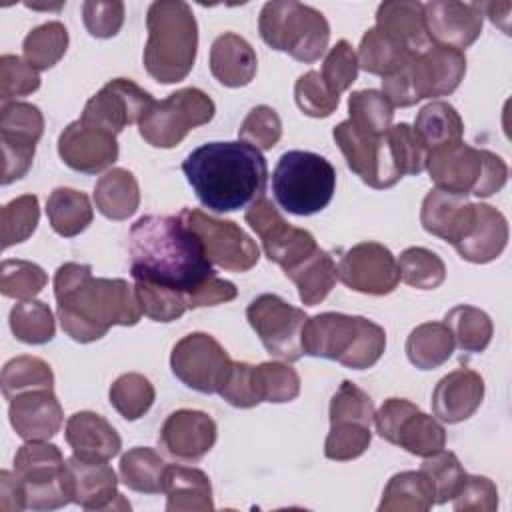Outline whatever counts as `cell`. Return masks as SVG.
<instances>
[{
    "instance_id": "6da1fadb",
    "label": "cell",
    "mask_w": 512,
    "mask_h": 512,
    "mask_svg": "<svg viewBox=\"0 0 512 512\" xmlns=\"http://www.w3.org/2000/svg\"><path fill=\"white\" fill-rule=\"evenodd\" d=\"M130 274L184 294L188 310L216 306L238 296L234 282L216 276L198 236L180 216L146 214L128 234Z\"/></svg>"
},
{
    "instance_id": "7a4b0ae2",
    "label": "cell",
    "mask_w": 512,
    "mask_h": 512,
    "mask_svg": "<svg viewBox=\"0 0 512 512\" xmlns=\"http://www.w3.org/2000/svg\"><path fill=\"white\" fill-rule=\"evenodd\" d=\"M54 296L64 334L80 344L104 338L112 326H134L142 316L134 286L122 278H94L88 264L58 266Z\"/></svg>"
},
{
    "instance_id": "3957f363",
    "label": "cell",
    "mask_w": 512,
    "mask_h": 512,
    "mask_svg": "<svg viewBox=\"0 0 512 512\" xmlns=\"http://www.w3.org/2000/svg\"><path fill=\"white\" fill-rule=\"evenodd\" d=\"M182 170L202 206L214 212L252 204L264 196L268 180L266 158L242 140L202 144L186 156Z\"/></svg>"
},
{
    "instance_id": "277c9868",
    "label": "cell",
    "mask_w": 512,
    "mask_h": 512,
    "mask_svg": "<svg viewBox=\"0 0 512 512\" xmlns=\"http://www.w3.org/2000/svg\"><path fill=\"white\" fill-rule=\"evenodd\" d=\"M144 68L162 84L182 82L196 62L198 24L184 0H158L146 14Z\"/></svg>"
},
{
    "instance_id": "5b68a950",
    "label": "cell",
    "mask_w": 512,
    "mask_h": 512,
    "mask_svg": "<svg viewBox=\"0 0 512 512\" xmlns=\"http://www.w3.org/2000/svg\"><path fill=\"white\" fill-rule=\"evenodd\" d=\"M384 350V328L364 316L322 312L308 318L302 328L304 354L336 360L352 370L372 368Z\"/></svg>"
},
{
    "instance_id": "8992f818",
    "label": "cell",
    "mask_w": 512,
    "mask_h": 512,
    "mask_svg": "<svg viewBox=\"0 0 512 512\" xmlns=\"http://www.w3.org/2000/svg\"><path fill=\"white\" fill-rule=\"evenodd\" d=\"M258 32L272 50L286 52L304 64L320 60L330 40L326 16L314 6L296 0L266 2L260 10Z\"/></svg>"
},
{
    "instance_id": "52a82bcc",
    "label": "cell",
    "mask_w": 512,
    "mask_h": 512,
    "mask_svg": "<svg viewBox=\"0 0 512 512\" xmlns=\"http://www.w3.org/2000/svg\"><path fill=\"white\" fill-rule=\"evenodd\" d=\"M426 170L436 188L460 196L490 198L508 180V166L498 154L468 146L462 140L430 150Z\"/></svg>"
},
{
    "instance_id": "ba28073f",
    "label": "cell",
    "mask_w": 512,
    "mask_h": 512,
    "mask_svg": "<svg viewBox=\"0 0 512 512\" xmlns=\"http://www.w3.org/2000/svg\"><path fill=\"white\" fill-rule=\"evenodd\" d=\"M464 74V52L432 44L396 74L382 78V94L394 108H408L424 98L452 94L464 80Z\"/></svg>"
},
{
    "instance_id": "9c48e42d",
    "label": "cell",
    "mask_w": 512,
    "mask_h": 512,
    "mask_svg": "<svg viewBox=\"0 0 512 512\" xmlns=\"http://www.w3.org/2000/svg\"><path fill=\"white\" fill-rule=\"evenodd\" d=\"M336 190V170L320 154L308 150L284 152L272 172V192L278 206L296 216L322 212Z\"/></svg>"
},
{
    "instance_id": "30bf717a",
    "label": "cell",
    "mask_w": 512,
    "mask_h": 512,
    "mask_svg": "<svg viewBox=\"0 0 512 512\" xmlns=\"http://www.w3.org/2000/svg\"><path fill=\"white\" fill-rule=\"evenodd\" d=\"M14 472L22 482L26 508L58 510L72 502L66 460L48 440H26L14 456Z\"/></svg>"
},
{
    "instance_id": "8fae6325",
    "label": "cell",
    "mask_w": 512,
    "mask_h": 512,
    "mask_svg": "<svg viewBox=\"0 0 512 512\" xmlns=\"http://www.w3.org/2000/svg\"><path fill=\"white\" fill-rule=\"evenodd\" d=\"M214 112L216 106L206 92L194 86L180 88L160 102L154 100L140 118L138 132L154 148H174L190 130L208 124Z\"/></svg>"
},
{
    "instance_id": "7c38bea8",
    "label": "cell",
    "mask_w": 512,
    "mask_h": 512,
    "mask_svg": "<svg viewBox=\"0 0 512 512\" xmlns=\"http://www.w3.org/2000/svg\"><path fill=\"white\" fill-rule=\"evenodd\" d=\"M246 320L268 354L286 362L302 358V328L308 320L302 308L276 294H260L248 304Z\"/></svg>"
},
{
    "instance_id": "4fadbf2b",
    "label": "cell",
    "mask_w": 512,
    "mask_h": 512,
    "mask_svg": "<svg viewBox=\"0 0 512 512\" xmlns=\"http://www.w3.org/2000/svg\"><path fill=\"white\" fill-rule=\"evenodd\" d=\"M244 220L258 234L266 258L276 262L284 274L318 250L314 236L304 228L292 226L266 196L246 208Z\"/></svg>"
},
{
    "instance_id": "5bb4252c",
    "label": "cell",
    "mask_w": 512,
    "mask_h": 512,
    "mask_svg": "<svg viewBox=\"0 0 512 512\" xmlns=\"http://www.w3.org/2000/svg\"><path fill=\"white\" fill-rule=\"evenodd\" d=\"M178 216L198 236L210 264L238 274L258 264L260 250L256 242L236 222L214 218L196 208H184Z\"/></svg>"
},
{
    "instance_id": "9a60e30c",
    "label": "cell",
    "mask_w": 512,
    "mask_h": 512,
    "mask_svg": "<svg viewBox=\"0 0 512 512\" xmlns=\"http://www.w3.org/2000/svg\"><path fill=\"white\" fill-rule=\"evenodd\" d=\"M234 360L222 344L206 332H190L180 338L170 354L174 376L188 388L202 394H218Z\"/></svg>"
},
{
    "instance_id": "2e32d148",
    "label": "cell",
    "mask_w": 512,
    "mask_h": 512,
    "mask_svg": "<svg viewBox=\"0 0 512 512\" xmlns=\"http://www.w3.org/2000/svg\"><path fill=\"white\" fill-rule=\"evenodd\" d=\"M44 132V116L30 102H8L0 110L2 144V184L8 186L28 174L36 144Z\"/></svg>"
},
{
    "instance_id": "e0dca14e",
    "label": "cell",
    "mask_w": 512,
    "mask_h": 512,
    "mask_svg": "<svg viewBox=\"0 0 512 512\" xmlns=\"http://www.w3.org/2000/svg\"><path fill=\"white\" fill-rule=\"evenodd\" d=\"M332 138L344 154L348 168L370 188H392L402 178L394 166L386 134H362L350 124V120H344L334 126Z\"/></svg>"
},
{
    "instance_id": "ac0fdd59",
    "label": "cell",
    "mask_w": 512,
    "mask_h": 512,
    "mask_svg": "<svg viewBox=\"0 0 512 512\" xmlns=\"http://www.w3.org/2000/svg\"><path fill=\"white\" fill-rule=\"evenodd\" d=\"M338 280L354 292L386 296L400 282L394 254L380 242H360L348 248L338 262Z\"/></svg>"
},
{
    "instance_id": "d6986e66",
    "label": "cell",
    "mask_w": 512,
    "mask_h": 512,
    "mask_svg": "<svg viewBox=\"0 0 512 512\" xmlns=\"http://www.w3.org/2000/svg\"><path fill=\"white\" fill-rule=\"evenodd\" d=\"M152 104V94L136 82L128 78H114L86 102L80 120L118 136L128 124L140 122Z\"/></svg>"
},
{
    "instance_id": "ffe728a7",
    "label": "cell",
    "mask_w": 512,
    "mask_h": 512,
    "mask_svg": "<svg viewBox=\"0 0 512 512\" xmlns=\"http://www.w3.org/2000/svg\"><path fill=\"white\" fill-rule=\"evenodd\" d=\"M424 24L432 44L464 52L482 32V2L432 0L424 4Z\"/></svg>"
},
{
    "instance_id": "44dd1931",
    "label": "cell",
    "mask_w": 512,
    "mask_h": 512,
    "mask_svg": "<svg viewBox=\"0 0 512 512\" xmlns=\"http://www.w3.org/2000/svg\"><path fill=\"white\" fill-rule=\"evenodd\" d=\"M58 154L68 168L98 174L118 160V142L114 134L78 118L60 132Z\"/></svg>"
},
{
    "instance_id": "7402d4cb",
    "label": "cell",
    "mask_w": 512,
    "mask_h": 512,
    "mask_svg": "<svg viewBox=\"0 0 512 512\" xmlns=\"http://www.w3.org/2000/svg\"><path fill=\"white\" fill-rule=\"evenodd\" d=\"M72 502L84 510H130L128 500L118 492V478L108 460H66Z\"/></svg>"
},
{
    "instance_id": "603a6c76",
    "label": "cell",
    "mask_w": 512,
    "mask_h": 512,
    "mask_svg": "<svg viewBox=\"0 0 512 512\" xmlns=\"http://www.w3.org/2000/svg\"><path fill=\"white\" fill-rule=\"evenodd\" d=\"M216 436L218 428L210 414L182 408L164 420L158 442L172 458L196 462L214 448Z\"/></svg>"
},
{
    "instance_id": "cb8c5ba5",
    "label": "cell",
    "mask_w": 512,
    "mask_h": 512,
    "mask_svg": "<svg viewBox=\"0 0 512 512\" xmlns=\"http://www.w3.org/2000/svg\"><path fill=\"white\" fill-rule=\"evenodd\" d=\"M8 418L20 438L50 440L60 432L64 412L54 388H36L10 400Z\"/></svg>"
},
{
    "instance_id": "d4e9b609",
    "label": "cell",
    "mask_w": 512,
    "mask_h": 512,
    "mask_svg": "<svg viewBox=\"0 0 512 512\" xmlns=\"http://www.w3.org/2000/svg\"><path fill=\"white\" fill-rule=\"evenodd\" d=\"M482 400L484 378L470 368H458L438 380L432 392V412L440 422L458 424L474 416Z\"/></svg>"
},
{
    "instance_id": "484cf974",
    "label": "cell",
    "mask_w": 512,
    "mask_h": 512,
    "mask_svg": "<svg viewBox=\"0 0 512 512\" xmlns=\"http://www.w3.org/2000/svg\"><path fill=\"white\" fill-rule=\"evenodd\" d=\"M506 244L508 222L504 214L490 204H474L472 220L454 248L462 260L472 264H488L504 252Z\"/></svg>"
},
{
    "instance_id": "4316f807",
    "label": "cell",
    "mask_w": 512,
    "mask_h": 512,
    "mask_svg": "<svg viewBox=\"0 0 512 512\" xmlns=\"http://www.w3.org/2000/svg\"><path fill=\"white\" fill-rule=\"evenodd\" d=\"M72 454L82 460H110L120 454L122 438L100 414L90 410L74 412L64 430Z\"/></svg>"
},
{
    "instance_id": "83f0119b",
    "label": "cell",
    "mask_w": 512,
    "mask_h": 512,
    "mask_svg": "<svg viewBox=\"0 0 512 512\" xmlns=\"http://www.w3.org/2000/svg\"><path fill=\"white\" fill-rule=\"evenodd\" d=\"M472 212L474 204L466 196L432 188L422 200L420 222L428 234L454 246L464 236L472 220Z\"/></svg>"
},
{
    "instance_id": "f1b7e54d",
    "label": "cell",
    "mask_w": 512,
    "mask_h": 512,
    "mask_svg": "<svg viewBox=\"0 0 512 512\" xmlns=\"http://www.w3.org/2000/svg\"><path fill=\"white\" fill-rule=\"evenodd\" d=\"M376 28L414 56L432 46L424 24V4L418 0L382 2L376 10Z\"/></svg>"
},
{
    "instance_id": "f546056e",
    "label": "cell",
    "mask_w": 512,
    "mask_h": 512,
    "mask_svg": "<svg viewBox=\"0 0 512 512\" xmlns=\"http://www.w3.org/2000/svg\"><path fill=\"white\" fill-rule=\"evenodd\" d=\"M258 70V58L252 44L236 32L220 34L210 46V72L228 88L250 84Z\"/></svg>"
},
{
    "instance_id": "4dcf8cb0",
    "label": "cell",
    "mask_w": 512,
    "mask_h": 512,
    "mask_svg": "<svg viewBox=\"0 0 512 512\" xmlns=\"http://www.w3.org/2000/svg\"><path fill=\"white\" fill-rule=\"evenodd\" d=\"M162 492L168 512H208L214 508L210 478L200 468L168 464Z\"/></svg>"
},
{
    "instance_id": "1f68e13d",
    "label": "cell",
    "mask_w": 512,
    "mask_h": 512,
    "mask_svg": "<svg viewBox=\"0 0 512 512\" xmlns=\"http://www.w3.org/2000/svg\"><path fill=\"white\" fill-rule=\"evenodd\" d=\"M94 204L108 220H128L140 206V186L136 176L126 168L104 172L94 186Z\"/></svg>"
},
{
    "instance_id": "d6a6232c",
    "label": "cell",
    "mask_w": 512,
    "mask_h": 512,
    "mask_svg": "<svg viewBox=\"0 0 512 512\" xmlns=\"http://www.w3.org/2000/svg\"><path fill=\"white\" fill-rule=\"evenodd\" d=\"M46 216L58 236L74 238L92 224L94 208L84 192L60 186L46 200Z\"/></svg>"
},
{
    "instance_id": "836d02e7",
    "label": "cell",
    "mask_w": 512,
    "mask_h": 512,
    "mask_svg": "<svg viewBox=\"0 0 512 512\" xmlns=\"http://www.w3.org/2000/svg\"><path fill=\"white\" fill-rule=\"evenodd\" d=\"M434 506V488L422 470L394 474L378 504L380 512H426Z\"/></svg>"
},
{
    "instance_id": "e575fe53",
    "label": "cell",
    "mask_w": 512,
    "mask_h": 512,
    "mask_svg": "<svg viewBox=\"0 0 512 512\" xmlns=\"http://www.w3.org/2000/svg\"><path fill=\"white\" fill-rule=\"evenodd\" d=\"M286 278H290L296 284L300 302L304 306H316L336 286L338 266L326 250L318 248L312 256H308L296 268L288 270Z\"/></svg>"
},
{
    "instance_id": "d590c367",
    "label": "cell",
    "mask_w": 512,
    "mask_h": 512,
    "mask_svg": "<svg viewBox=\"0 0 512 512\" xmlns=\"http://www.w3.org/2000/svg\"><path fill=\"white\" fill-rule=\"evenodd\" d=\"M452 332L444 322L418 324L406 338V356L420 370H432L448 362L454 352Z\"/></svg>"
},
{
    "instance_id": "8d00e7d4",
    "label": "cell",
    "mask_w": 512,
    "mask_h": 512,
    "mask_svg": "<svg viewBox=\"0 0 512 512\" xmlns=\"http://www.w3.org/2000/svg\"><path fill=\"white\" fill-rule=\"evenodd\" d=\"M356 56H358V66L364 72L376 74L382 78L396 74L414 58V54H410L406 48H402L396 40H392L388 34H384L376 26L364 32Z\"/></svg>"
},
{
    "instance_id": "74e56055",
    "label": "cell",
    "mask_w": 512,
    "mask_h": 512,
    "mask_svg": "<svg viewBox=\"0 0 512 512\" xmlns=\"http://www.w3.org/2000/svg\"><path fill=\"white\" fill-rule=\"evenodd\" d=\"M414 132L420 136L424 146L430 150H436L440 146H448L462 140L464 134V122L456 108L448 102L434 100L426 104L414 122Z\"/></svg>"
},
{
    "instance_id": "f35d334b",
    "label": "cell",
    "mask_w": 512,
    "mask_h": 512,
    "mask_svg": "<svg viewBox=\"0 0 512 512\" xmlns=\"http://www.w3.org/2000/svg\"><path fill=\"white\" fill-rule=\"evenodd\" d=\"M166 466L168 464L156 450L136 446L120 458V480L134 492L160 494Z\"/></svg>"
},
{
    "instance_id": "ab89813d",
    "label": "cell",
    "mask_w": 512,
    "mask_h": 512,
    "mask_svg": "<svg viewBox=\"0 0 512 512\" xmlns=\"http://www.w3.org/2000/svg\"><path fill=\"white\" fill-rule=\"evenodd\" d=\"M444 324L452 332L454 344L462 352H484L494 334V324L490 316L484 310L468 304H458L448 310L444 316Z\"/></svg>"
},
{
    "instance_id": "60d3db41",
    "label": "cell",
    "mask_w": 512,
    "mask_h": 512,
    "mask_svg": "<svg viewBox=\"0 0 512 512\" xmlns=\"http://www.w3.org/2000/svg\"><path fill=\"white\" fill-rule=\"evenodd\" d=\"M66 50H68V30L58 20H50L32 28L22 42L24 60L38 72L56 66L66 54Z\"/></svg>"
},
{
    "instance_id": "b9f144b4",
    "label": "cell",
    "mask_w": 512,
    "mask_h": 512,
    "mask_svg": "<svg viewBox=\"0 0 512 512\" xmlns=\"http://www.w3.org/2000/svg\"><path fill=\"white\" fill-rule=\"evenodd\" d=\"M350 124L368 136H382L392 126L394 106L380 90H356L348 98Z\"/></svg>"
},
{
    "instance_id": "7bdbcfd3",
    "label": "cell",
    "mask_w": 512,
    "mask_h": 512,
    "mask_svg": "<svg viewBox=\"0 0 512 512\" xmlns=\"http://www.w3.org/2000/svg\"><path fill=\"white\" fill-rule=\"evenodd\" d=\"M10 330L24 344H48L56 334V322L50 306L42 300H20L10 310Z\"/></svg>"
},
{
    "instance_id": "ee69618b",
    "label": "cell",
    "mask_w": 512,
    "mask_h": 512,
    "mask_svg": "<svg viewBox=\"0 0 512 512\" xmlns=\"http://www.w3.org/2000/svg\"><path fill=\"white\" fill-rule=\"evenodd\" d=\"M2 394L10 402L14 396L36 390L54 388V372L48 362L38 356H16L2 368Z\"/></svg>"
},
{
    "instance_id": "f6af8a7d",
    "label": "cell",
    "mask_w": 512,
    "mask_h": 512,
    "mask_svg": "<svg viewBox=\"0 0 512 512\" xmlns=\"http://www.w3.org/2000/svg\"><path fill=\"white\" fill-rule=\"evenodd\" d=\"M396 446L404 448L406 452L428 458L446 446V430L444 426L430 414L416 410L410 414L398 430Z\"/></svg>"
},
{
    "instance_id": "bcb514c9",
    "label": "cell",
    "mask_w": 512,
    "mask_h": 512,
    "mask_svg": "<svg viewBox=\"0 0 512 512\" xmlns=\"http://www.w3.org/2000/svg\"><path fill=\"white\" fill-rule=\"evenodd\" d=\"M108 398L122 418L138 420L152 408L156 390L144 374L126 372L112 382Z\"/></svg>"
},
{
    "instance_id": "7dc6e473",
    "label": "cell",
    "mask_w": 512,
    "mask_h": 512,
    "mask_svg": "<svg viewBox=\"0 0 512 512\" xmlns=\"http://www.w3.org/2000/svg\"><path fill=\"white\" fill-rule=\"evenodd\" d=\"M396 262L400 280L416 290H434L446 280L444 260L428 248L410 246L400 254Z\"/></svg>"
},
{
    "instance_id": "c3c4849f",
    "label": "cell",
    "mask_w": 512,
    "mask_h": 512,
    "mask_svg": "<svg viewBox=\"0 0 512 512\" xmlns=\"http://www.w3.org/2000/svg\"><path fill=\"white\" fill-rule=\"evenodd\" d=\"M40 206L34 194H22L2 206L0 212V230H2V248H10L28 240L38 226Z\"/></svg>"
},
{
    "instance_id": "681fc988",
    "label": "cell",
    "mask_w": 512,
    "mask_h": 512,
    "mask_svg": "<svg viewBox=\"0 0 512 512\" xmlns=\"http://www.w3.org/2000/svg\"><path fill=\"white\" fill-rule=\"evenodd\" d=\"M254 376L262 402L284 404L300 396V376L284 362H262L254 366Z\"/></svg>"
},
{
    "instance_id": "f907efd6",
    "label": "cell",
    "mask_w": 512,
    "mask_h": 512,
    "mask_svg": "<svg viewBox=\"0 0 512 512\" xmlns=\"http://www.w3.org/2000/svg\"><path fill=\"white\" fill-rule=\"evenodd\" d=\"M48 284L46 272L30 260L6 258L0 268V292L14 300H32Z\"/></svg>"
},
{
    "instance_id": "816d5d0a",
    "label": "cell",
    "mask_w": 512,
    "mask_h": 512,
    "mask_svg": "<svg viewBox=\"0 0 512 512\" xmlns=\"http://www.w3.org/2000/svg\"><path fill=\"white\" fill-rule=\"evenodd\" d=\"M134 282H136L134 292H136L138 306L142 314L148 316L150 320L172 322V320H178L188 310V302L182 292L160 286V284L144 282V280H134Z\"/></svg>"
},
{
    "instance_id": "f5cc1de1",
    "label": "cell",
    "mask_w": 512,
    "mask_h": 512,
    "mask_svg": "<svg viewBox=\"0 0 512 512\" xmlns=\"http://www.w3.org/2000/svg\"><path fill=\"white\" fill-rule=\"evenodd\" d=\"M386 140L390 146V154L394 160V166L400 176L410 174L418 176L426 168L428 148L420 140V136L414 132V128L406 122L394 124L386 132Z\"/></svg>"
},
{
    "instance_id": "db71d44e",
    "label": "cell",
    "mask_w": 512,
    "mask_h": 512,
    "mask_svg": "<svg viewBox=\"0 0 512 512\" xmlns=\"http://www.w3.org/2000/svg\"><path fill=\"white\" fill-rule=\"evenodd\" d=\"M420 470L426 474L434 488V504H446L452 500L466 478L458 456L450 450H440L424 458Z\"/></svg>"
},
{
    "instance_id": "11a10c76",
    "label": "cell",
    "mask_w": 512,
    "mask_h": 512,
    "mask_svg": "<svg viewBox=\"0 0 512 512\" xmlns=\"http://www.w3.org/2000/svg\"><path fill=\"white\" fill-rule=\"evenodd\" d=\"M372 442V430L360 422L330 424L324 442V456L334 462H348L362 456Z\"/></svg>"
},
{
    "instance_id": "9f6ffc18",
    "label": "cell",
    "mask_w": 512,
    "mask_h": 512,
    "mask_svg": "<svg viewBox=\"0 0 512 512\" xmlns=\"http://www.w3.org/2000/svg\"><path fill=\"white\" fill-rule=\"evenodd\" d=\"M298 108L312 118H328L340 104V96L330 90L318 70H308L294 84Z\"/></svg>"
},
{
    "instance_id": "6f0895ef",
    "label": "cell",
    "mask_w": 512,
    "mask_h": 512,
    "mask_svg": "<svg viewBox=\"0 0 512 512\" xmlns=\"http://www.w3.org/2000/svg\"><path fill=\"white\" fill-rule=\"evenodd\" d=\"M374 402L372 398L358 388L354 382L344 380L334 392L328 408L330 424L336 422H360L366 426L374 424Z\"/></svg>"
},
{
    "instance_id": "680465c9",
    "label": "cell",
    "mask_w": 512,
    "mask_h": 512,
    "mask_svg": "<svg viewBox=\"0 0 512 512\" xmlns=\"http://www.w3.org/2000/svg\"><path fill=\"white\" fill-rule=\"evenodd\" d=\"M282 136L278 112L266 104L254 106L238 128V138L256 150H272Z\"/></svg>"
},
{
    "instance_id": "91938a15",
    "label": "cell",
    "mask_w": 512,
    "mask_h": 512,
    "mask_svg": "<svg viewBox=\"0 0 512 512\" xmlns=\"http://www.w3.org/2000/svg\"><path fill=\"white\" fill-rule=\"evenodd\" d=\"M40 88V74L24 58L14 54L0 56V100L2 104L16 102Z\"/></svg>"
},
{
    "instance_id": "94428289",
    "label": "cell",
    "mask_w": 512,
    "mask_h": 512,
    "mask_svg": "<svg viewBox=\"0 0 512 512\" xmlns=\"http://www.w3.org/2000/svg\"><path fill=\"white\" fill-rule=\"evenodd\" d=\"M358 56L348 40H338L326 54L322 64V78L338 96L346 92L358 78Z\"/></svg>"
},
{
    "instance_id": "6125c7cd",
    "label": "cell",
    "mask_w": 512,
    "mask_h": 512,
    "mask_svg": "<svg viewBox=\"0 0 512 512\" xmlns=\"http://www.w3.org/2000/svg\"><path fill=\"white\" fill-rule=\"evenodd\" d=\"M82 20L90 36L112 38L124 24V2L120 0H88L82 4Z\"/></svg>"
},
{
    "instance_id": "be15d7a7",
    "label": "cell",
    "mask_w": 512,
    "mask_h": 512,
    "mask_svg": "<svg viewBox=\"0 0 512 512\" xmlns=\"http://www.w3.org/2000/svg\"><path fill=\"white\" fill-rule=\"evenodd\" d=\"M234 408H254L258 406L260 394L256 388L254 366L248 362H234L232 370L218 392Z\"/></svg>"
},
{
    "instance_id": "e7e4bbea",
    "label": "cell",
    "mask_w": 512,
    "mask_h": 512,
    "mask_svg": "<svg viewBox=\"0 0 512 512\" xmlns=\"http://www.w3.org/2000/svg\"><path fill=\"white\" fill-rule=\"evenodd\" d=\"M458 512H494L498 508V488L486 476L464 478L458 494L452 498Z\"/></svg>"
},
{
    "instance_id": "03108f58",
    "label": "cell",
    "mask_w": 512,
    "mask_h": 512,
    "mask_svg": "<svg viewBox=\"0 0 512 512\" xmlns=\"http://www.w3.org/2000/svg\"><path fill=\"white\" fill-rule=\"evenodd\" d=\"M420 410L414 402L404 398H388L382 402V406L374 414V426L380 438H384L390 444H396V436L404 420Z\"/></svg>"
},
{
    "instance_id": "003e7915",
    "label": "cell",
    "mask_w": 512,
    "mask_h": 512,
    "mask_svg": "<svg viewBox=\"0 0 512 512\" xmlns=\"http://www.w3.org/2000/svg\"><path fill=\"white\" fill-rule=\"evenodd\" d=\"M26 508L24 488L16 472H0V510L2 512H20Z\"/></svg>"
}]
</instances>
